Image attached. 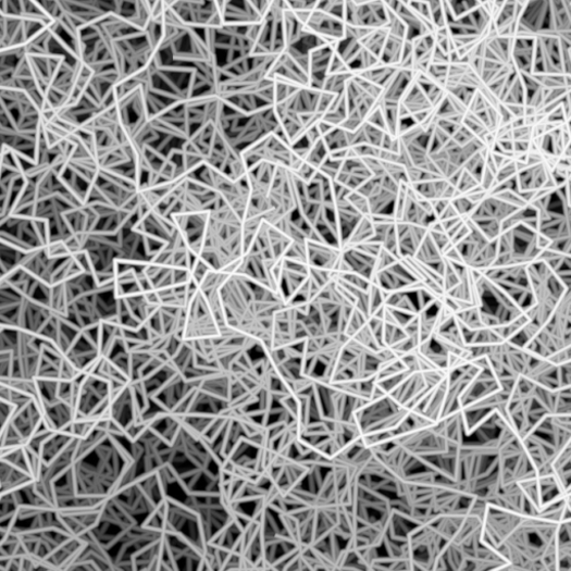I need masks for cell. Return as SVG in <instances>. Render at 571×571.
I'll use <instances>...</instances> for the list:
<instances>
[{
  "label": "cell",
  "instance_id": "1",
  "mask_svg": "<svg viewBox=\"0 0 571 571\" xmlns=\"http://www.w3.org/2000/svg\"><path fill=\"white\" fill-rule=\"evenodd\" d=\"M46 114L24 90L0 85V157L13 151L37 162Z\"/></svg>",
  "mask_w": 571,
  "mask_h": 571
},
{
  "label": "cell",
  "instance_id": "2",
  "mask_svg": "<svg viewBox=\"0 0 571 571\" xmlns=\"http://www.w3.org/2000/svg\"><path fill=\"white\" fill-rule=\"evenodd\" d=\"M154 59L163 64L191 69L212 84L218 94L219 71L207 29L187 26L167 10Z\"/></svg>",
  "mask_w": 571,
  "mask_h": 571
},
{
  "label": "cell",
  "instance_id": "3",
  "mask_svg": "<svg viewBox=\"0 0 571 571\" xmlns=\"http://www.w3.org/2000/svg\"><path fill=\"white\" fill-rule=\"evenodd\" d=\"M259 24L227 25L207 29L218 71L255 52Z\"/></svg>",
  "mask_w": 571,
  "mask_h": 571
},
{
  "label": "cell",
  "instance_id": "4",
  "mask_svg": "<svg viewBox=\"0 0 571 571\" xmlns=\"http://www.w3.org/2000/svg\"><path fill=\"white\" fill-rule=\"evenodd\" d=\"M286 9L283 0H272L259 24L253 54L278 57L286 50Z\"/></svg>",
  "mask_w": 571,
  "mask_h": 571
},
{
  "label": "cell",
  "instance_id": "5",
  "mask_svg": "<svg viewBox=\"0 0 571 571\" xmlns=\"http://www.w3.org/2000/svg\"><path fill=\"white\" fill-rule=\"evenodd\" d=\"M166 10L190 27L210 29L223 25L219 0H172Z\"/></svg>",
  "mask_w": 571,
  "mask_h": 571
},
{
  "label": "cell",
  "instance_id": "6",
  "mask_svg": "<svg viewBox=\"0 0 571 571\" xmlns=\"http://www.w3.org/2000/svg\"><path fill=\"white\" fill-rule=\"evenodd\" d=\"M305 27L327 42H337L345 37L346 22L331 13L313 10L307 13H296Z\"/></svg>",
  "mask_w": 571,
  "mask_h": 571
},
{
  "label": "cell",
  "instance_id": "7",
  "mask_svg": "<svg viewBox=\"0 0 571 571\" xmlns=\"http://www.w3.org/2000/svg\"><path fill=\"white\" fill-rule=\"evenodd\" d=\"M270 78L297 86H310L309 61L284 51L276 58Z\"/></svg>",
  "mask_w": 571,
  "mask_h": 571
},
{
  "label": "cell",
  "instance_id": "8",
  "mask_svg": "<svg viewBox=\"0 0 571 571\" xmlns=\"http://www.w3.org/2000/svg\"><path fill=\"white\" fill-rule=\"evenodd\" d=\"M263 15L252 0H224L222 4L223 24L257 25Z\"/></svg>",
  "mask_w": 571,
  "mask_h": 571
},
{
  "label": "cell",
  "instance_id": "9",
  "mask_svg": "<svg viewBox=\"0 0 571 571\" xmlns=\"http://www.w3.org/2000/svg\"><path fill=\"white\" fill-rule=\"evenodd\" d=\"M335 53V42H326L311 51L309 57L310 86L322 90L324 82L331 72Z\"/></svg>",
  "mask_w": 571,
  "mask_h": 571
},
{
  "label": "cell",
  "instance_id": "10",
  "mask_svg": "<svg viewBox=\"0 0 571 571\" xmlns=\"http://www.w3.org/2000/svg\"><path fill=\"white\" fill-rule=\"evenodd\" d=\"M283 2L295 13H307L316 9L319 0H283Z\"/></svg>",
  "mask_w": 571,
  "mask_h": 571
},
{
  "label": "cell",
  "instance_id": "11",
  "mask_svg": "<svg viewBox=\"0 0 571 571\" xmlns=\"http://www.w3.org/2000/svg\"><path fill=\"white\" fill-rule=\"evenodd\" d=\"M252 2L265 14L272 3V0H252Z\"/></svg>",
  "mask_w": 571,
  "mask_h": 571
},
{
  "label": "cell",
  "instance_id": "12",
  "mask_svg": "<svg viewBox=\"0 0 571 571\" xmlns=\"http://www.w3.org/2000/svg\"><path fill=\"white\" fill-rule=\"evenodd\" d=\"M166 9L169 8V5L172 3V0H163Z\"/></svg>",
  "mask_w": 571,
  "mask_h": 571
},
{
  "label": "cell",
  "instance_id": "13",
  "mask_svg": "<svg viewBox=\"0 0 571 571\" xmlns=\"http://www.w3.org/2000/svg\"><path fill=\"white\" fill-rule=\"evenodd\" d=\"M223 2L224 0H219V4H221V8H222Z\"/></svg>",
  "mask_w": 571,
  "mask_h": 571
}]
</instances>
